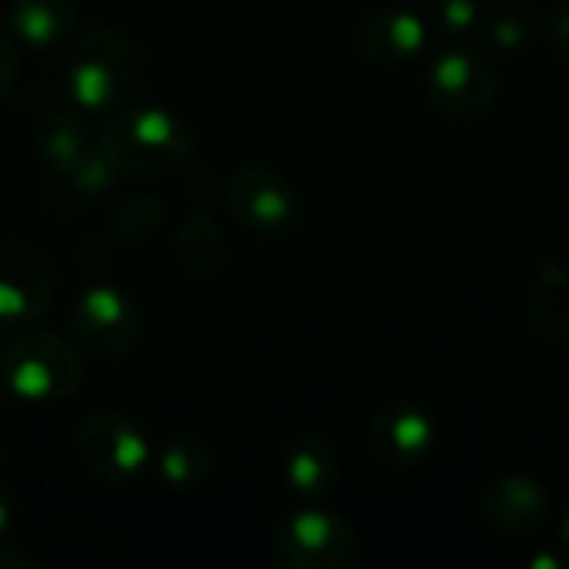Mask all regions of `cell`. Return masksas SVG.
Instances as JSON below:
<instances>
[{"label":"cell","instance_id":"1","mask_svg":"<svg viewBox=\"0 0 569 569\" xmlns=\"http://www.w3.org/2000/svg\"><path fill=\"white\" fill-rule=\"evenodd\" d=\"M0 373L7 390L33 403L70 397L83 377L77 353L60 337L27 333V330L7 343L0 357Z\"/></svg>","mask_w":569,"mask_h":569},{"label":"cell","instance_id":"2","mask_svg":"<svg viewBox=\"0 0 569 569\" xmlns=\"http://www.w3.org/2000/svg\"><path fill=\"white\" fill-rule=\"evenodd\" d=\"M500 90V77L493 60L467 43H453L440 50L427 70V97L433 110L450 120H477L483 117Z\"/></svg>","mask_w":569,"mask_h":569},{"label":"cell","instance_id":"3","mask_svg":"<svg viewBox=\"0 0 569 569\" xmlns=\"http://www.w3.org/2000/svg\"><path fill=\"white\" fill-rule=\"evenodd\" d=\"M187 147L183 123L163 110H127L110 117L103 130V153L120 170L153 173L173 167Z\"/></svg>","mask_w":569,"mask_h":569},{"label":"cell","instance_id":"4","mask_svg":"<svg viewBox=\"0 0 569 569\" xmlns=\"http://www.w3.org/2000/svg\"><path fill=\"white\" fill-rule=\"evenodd\" d=\"M277 553L293 569H343L353 567L360 550L353 530L323 510L293 513L277 537Z\"/></svg>","mask_w":569,"mask_h":569},{"label":"cell","instance_id":"5","mask_svg":"<svg viewBox=\"0 0 569 569\" xmlns=\"http://www.w3.org/2000/svg\"><path fill=\"white\" fill-rule=\"evenodd\" d=\"M77 447L87 467L107 480H130L143 473L153 460L140 427H133L120 413H97L93 420H87L77 437Z\"/></svg>","mask_w":569,"mask_h":569},{"label":"cell","instance_id":"6","mask_svg":"<svg viewBox=\"0 0 569 569\" xmlns=\"http://www.w3.org/2000/svg\"><path fill=\"white\" fill-rule=\"evenodd\" d=\"M230 213L253 230H290L300 220L297 190L273 170H243L230 183Z\"/></svg>","mask_w":569,"mask_h":569},{"label":"cell","instance_id":"7","mask_svg":"<svg viewBox=\"0 0 569 569\" xmlns=\"http://www.w3.org/2000/svg\"><path fill=\"white\" fill-rule=\"evenodd\" d=\"M73 327L93 353L120 357L133 347L137 313L130 300L113 287H90L73 307Z\"/></svg>","mask_w":569,"mask_h":569},{"label":"cell","instance_id":"8","mask_svg":"<svg viewBox=\"0 0 569 569\" xmlns=\"http://www.w3.org/2000/svg\"><path fill=\"white\" fill-rule=\"evenodd\" d=\"M433 417L417 403H390L370 423V450L380 463L413 467L433 450Z\"/></svg>","mask_w":569,"mask_h":569},{"label":"cell","instance_id":"9","mask_svg":"<svg viewBox=\"0 0 569 569\" xmlns=\"http://www.w3.org/2000/svg\"><path fill=\"white\" fill-rule=\"evenodd\" d=\"M127 50L117 37L100 33L87 43V50L70 67V97L83 110H100L123 93L127 80Z\"/></svg>","mask_w":569,"mask_h":569},{"label":"cell","instance_id":"10","mask_svg":"<svg viewBox=\"0 0 569 569\" xmlns=\"http://www.w3.org/2000/svg\"><path fill=\"white\" fill-rule=\"evenodd\" d=\"M427 47V23L403 7L370 10L357 27V50L373 63H410Z\"/></svg>","mask_w":569,"mask_h":569},{"label":"cell","instance_id":"11","mask_svg":"<svg viewBox=\"0 0 569 569\" xmlns=\"http://www.w3.org/2000/svg\"><path fill=\"white\" fill-rule=\"evenodd\" d=\"M483 517L497 527V530H507V533H527L533 527L543 523L547 517V490L533 480V477H523V473H507V477H497L487 490H483Z\"/></svg>","mask_w":569,"mask_h":569},{"label":"cell","instance_id":"12","mask_svg":"<svg viewBox=\"0 0 569 569\" xmlns=\"http://www.w3.org/2000/svg\"><path fill=\"white\" fill-rule=\"evenodd\" d=\"M40 150L47 153V160L60 173H70L83 187H97V183L107 180V173H103V170H110L107 153L103 157L90 153L87 130L73 117H67V113H60V117H53L47 123V130L40 137Z\"/></svg>","mask_w":569,"mask_h":569},{"label":"cell","instance_id":"13","mask_svg":"<svg viewBox=\"0 0 569 569\" xmlns=\"http://www.w3.org/2000/svg\"><path fill=\"white\" fill-rule=\"evenodd\" d=\"M50 277L30 253H0V320L20 323L43 310Z\"/></svg>","mask_w":569,"mask_h":569},{"label":"cell","instance_id":"14","mask_svg":"<svg viewBox=\"0 0 569 569\" xmlns=\"http://www.w3.org/2000/svg\"><path fill=\"white\" fill-rule=\"evenodd\" d=\"M283 473L297 493L323 497L337 483V453L323 437H303L290 447Z\"/></svg>","mask_w":569,"mask_h":569},{"label":"cell","instance_id":"15","mask_svg":"<svg viewBox=\"0 0 569 569\" xmlns=\"http://www.w3.org/2000/svg\"><path fill=\"white\" fill-rule=\"evenodd\" d=\"M73 23L67 0H20L10 10V27L30 47H50L67 37Z\"/></svg>","mask_w":569,"mask_h":569},{"label":"cell","instance_id":"16","mask_svg":"<svg viewBox=\"0 0 569 569\" xmlns=\"http://www.w3.org/2000/svg\"><path fill=\"white\" fill-rule=\"evenodd\" d=\"M210 457H207V450L200 447V443H193V440H180V443H170L163 453H160V460H157V470L163 473V480L167 483H173V487H183V483H197V480H203L207 473H210Z\"/></svg>","mask_w":569,"mask_h":569},{"label":"cell","instance_id":"17","mask_svg":"<svg viewBox=\"0 0 569 569\" xmlns=\"http://www.w3.org/2000/svg\"><path fill=\"white\" fill-rule=\"evenodd\" d=\"M490 37L503 50H517L533 37V10L527 3H503L490 13Z\"/></svg>","mask_w":569,"mask_h":569},{"label":"cell","instance_id":"18","mask_svg":"<svg viewBox=\"0 0 569 569\" xmlns=\"http://www.w3.org/2000/svg\"><path fill=\"white\" fill-rule=\"evenodd\" d=\"M433 7V17L437 23L447 30V33H463L477 23L480 17V3L477 0H430Z\"/></svg>","mask_w":569,"mask_h":569},{"label":"cell","instance_id":"19","mask_svg":"<svg viewBox=\"0 0 569 569\" xmlns=\"http://www.w3.org/2000/svg\"><path fill=\"white\" fill-rule=\"evenodd\" d=\"M547 37H550L553 50L569 60V0L557 3L553 13L547 17Z\"/></svg>","mask_w":569,"mask_h":569},{"label":"cell","instance_id":"20","mask_svg":"<svg viewBox=\"0 0 569 569\" xmlns=\"http://www.w3.org/2000/svg\"><path fill=\"white\" fill-rule=\"evenodd\" d=\"M13 70H17V63H13V53H10L7 40H0V93L10 87V80H13Z\"/></svg>","mask_w":569,"mask_h":569},{"label":"cell","instance_id":"21","mask_svg":"<svg viewBox=\"0 0 569 569\" xmlns=\"http://www.w3.org/2000/svg\"><path fill=\"white\" fill-rule=\"evenodd\" d=\"M7 527H10V507H7V500L0 493V537L7 533Z\"/></svg>","mask_w":569,"mask_h":569},{"label":"cell","instance_id":"22","mask_svg":"<svg viewBox=\"0 0 569 569\" xmlns=\"http://www.w3.org/2000/svg\"><path fill=\"white\" fill-rule=\"evenodd\" d=\"M563 537H567V543H569V510H567V517H563Z\"/></svg>","mask_w":569,"mask_h":569},{"label":"cell","instance_id":"23","mask_svg":"<svg viewBox=\"0 0 569 569\" xmlns=\"http://www.w3.org/2000/svg\"><path fill=\"white\" fill-rule=\"evenodd\" d=\"M0 383H3V373H0Z\"/></svg>","mask_w":569,"mask_h":569}]
</instances>
